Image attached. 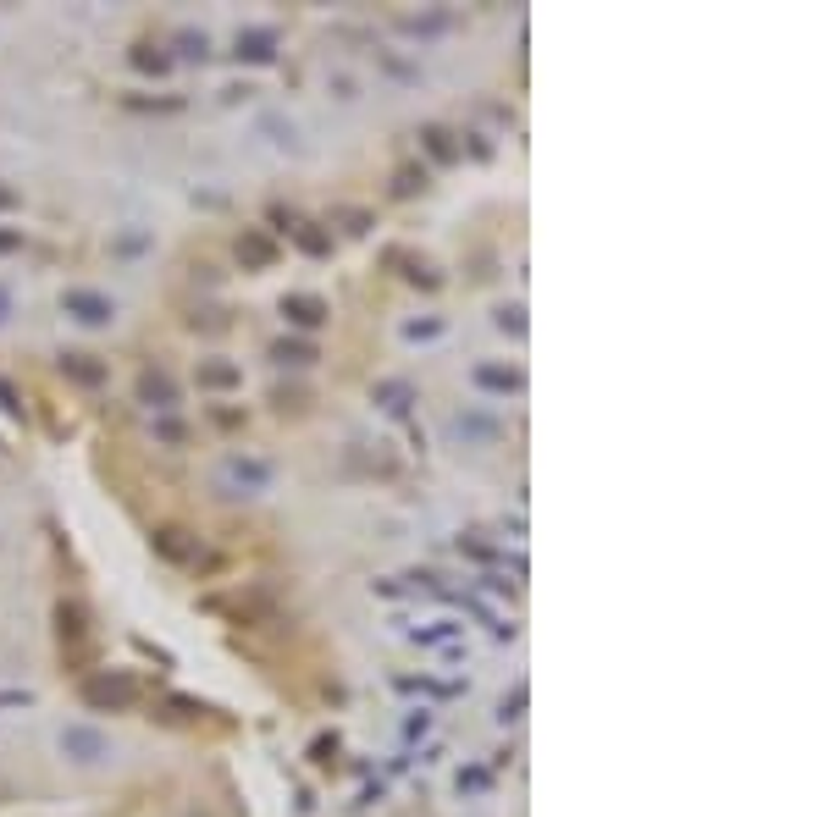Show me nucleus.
Masks as SVG:
<instances>
[{"instance_id": "1", "label": "nucleus", "mask_w": 829, "mask_h": 817, "mask_svg": "<svg viewBox=\"0 0 829 817\" xmlns=\"http://www.w3.org/2000/svg\"><path fill=\"white\" fill-rule=\"evenodd\" d=\"M266 487H271V464H266V458L233 453L227 464H221V492H227V497H255V492H266Z\"/></svg>"}, {"instance_id": "2", "label": "nucleus", "mask_w": 829, "mask_h": 817, "mask_svg": "<svg viewBox=\"0 0 829 817\" xmlns=\"http://www.w3.org/2000/svg\"><path fill=\"white\" fill-rule=\"evenodd\" d=\"M84 702L89 707H133L139 685L128 674H94V679H84Z\"/></svg>"}, {"instance_id": "3", "label": "nucleus", "mask_w": 829, "mask_h": 817, "mask_svg": "<svg viewBox=\"0 0 829 817\" xmlns=\"http://www.w3.org/2000/svg\"><path fill=\"white\" fill-rule=\"evenodd\" d=\"M61 310H67L72 321H84V326H106V321L116 315V304H111L106 293H94V288H67V293H61Z\"/></svg>"}, {"instance_id": "4", "label": "nucleus", "mask_w": 829, "mask_h": 817, "mask_svg": "<svg viewBox=\"0 0 829 817\" xmlns=\"http://www.w3.org/2000/svg\"><path fill=\"white\" fill-rule=\"evenodd\" d=\"M61 751L72 762H100V757H111V740L100 729H89V724H67L61 729Z\"/></svg>"}, {"instance_id": "5", "label": "nucleus", "mask_w": 829, "mask_h": 817, "mask_svg": "<svg viewBox=\"0 0 829 817\" xmlns=\"http://www.w3.org/2000/svg\"><path fill=\"white\" fill-rule=\"evenodd\" d=\"M139 403L171 415V408H178V381H171L166 370H144V376H139Z\"/></svg>"}, {"instance_id": "6", "label": "nucleus", "mask_w": 829, "mask_h": 817, "mask_svg": "<svg viewBox=\"0 0 829 817\" xmlns=\"http://www.w3.org/2000/svg\"><path fill=\"white\" fill-rule=\"evenodd\" d=\"M155 552L166 558V564H194L199 542H188V530H178V525H161L155 530Z\"/></svg>"}, {"instance_id": "7", "label": "nucleus", "mask_w": 829, "mask_h": 817, "mask_svg": "<svg viewBox=\"0 0 829 817\" xmlns=\"http://www.w3.org/2000/svg\"><path fill=\"white\" fill-rule=\"evenodd\" d=\"M283 315H288L293 326H305V331H315V326L326 321V304H321L315 293H288V298H283Z\"/></svg>"}, {"instance_id": "8", "label": "nucleus", "mask_w": 829, "mask_h": 817, "mask_svg": "<svg viewBox=\"0 0 829 817\" xmlns=\"http://www.w3.org/2000/svg\"><path fill=\"white\" fill-rule=\"evenodd\" d=\"M56 624H61V641L67 646H84L89 641V607L84 602H56Z\"/></svg>"}, {"instance_id": "9", "label": "nucleus", "mask_w": 829, "mask_h": 817, "mask_svg": "<svg viewBox=\"0 0 829 817\" xmlns=\"http://www.w3.org/2000/svg\"><path fill=\"white\" fill-rule=\"evenodd\" d=\"M470 381H475L482 393H504V398L525 387V381H520V370H509V365H475V370H470Z\"/></svg>"}, {"instance_id": "10", "label": "nucleus", "mask_w": 829, "mask_h": 817, "mask_svg": "<svg viewBox=\"0 0 829 817\" xmlns=\"http://www.w3.org/2000/svg\"><path fill=\"white\" fill-rule=\"evenodd\" d=\"M238 61H255V67L276 61V34H271V28H249V34H238Z\"/></svg>"}, {"instance_id": "11", "label": "nucleus", "mask_w": 829, "mask_h": 817, "mask_svg": "<svg viewBox=\"0 0 829 817\" xmlns=\"http://www.w3.org/2000/svg\"><path fill=\"white\" fill-rule=\"evenodd\" d=\"M61 376L78 381V387H100V381H106V365H100L94 353H61Z\"/></svg>"}, {"instance_id": "12", "label": "nucleus", "mask_w": 829, "mask_h": 817, "mask_svg": "<svg viewBox=\"0 0 829 817\" xmlns=\"http://www.w3.org/2000/svg\"><path fill=\"white\" fill-rule=\"evenodd\" d=\"M243 370L238 365H199V387H238Z\"/></svg>"}, {"instance_id": "13", "label": "nucleus", "mask_w": 829, "mask_h": 817, "mask_svg": "<svg viewBox=\"0 0 829 817\" xmlns=\"http://www.w3.org/2000/svg\"><path fill=\"white\" fill-rule=\"evenodd\" d=\"M271 360H276V365H310V360H315V348H310V343H276V348H271Z\"/></svg>"}, {"instance_id": "14", "label": "nucleus", "mask_w": 829, "mask_h": 817, "mask_svg": "<svg viewBox=\"0 0 829 817\" xmlns=\"http://www.w3.org/2000/svg\"><path fill=\"white\" fill-rule=\"evenodd\" d=\"M238 254H243V260H255V266H271V254H276V249H271L260 233H249V238L238 243Z\"/></svg>"}, {"instance_id": "15", "label": "nucleus", "mask_w": 829, "mask_h": 817, "mask_svg": "<svg viewBox=\"0 0 829 817\" xmlns=\"http://www.w3.org/2000/svg\"><path fill=\"white\" fill-rule=\"evenodd\" d=\"M376 398H382L393 415H404V408H410V387H398V381H382V387H376Z\"/></svg>"}, {"instance_id": "16", "label": "nucleus", "mask_w": 829, "mask_h": 817, "mask_svg": "<svg viewBox=\"0 0 829 817\" xmlns=\"http://www.w3.org/2000/svg\"><path fill=\"white\" fill-rule=\"evenodd\" d=\"M420 139H426V149H432V155H437V161H454V155H459V149H454V144H448V133H442V127H426V133H420Z\"/></svg>"}, {"instance_id": "17", "label": "nucleus", "mask_w": 829, "mask_h": 817, "mask_svg": "<svg viewBox=\"0 0 829 817\" xmlns=\"http://www.w3.org/2000/svg\"><path fill=\"white\" fill-rule=\"evenodd\" d=\"M454 431H459V437H498V425H492V420H482V415H470V420L459 415V420H454Z\"/></svg>"}, {"instance_id": "18", "label": "nucleus", "mask_w": 829, "mask_h": 817, "mask_svg": "<svg viewBox=\"0 0 829 817\" xmlns=\"http://www.w3.org/2000/svg\"><path fill=\"white\" fill-rule=\"evenodd\" d=\"M288 233L299 238V249H310V254H326V249H332V243H326L321 233H310V226H305V221H293V226H288Z\"/></svg>"}, {"instance_id": "19", "label": "nucleus", "mask_w": 829, "mask_h": 817, "mask_svg": "<svg viewBox=\"0 0 829 817\" xmlns=\"http://www.w3.org/2000/svg\"><path fill=\"white\" fill-rule=\"evenodd\" d=\"M398 691H426V696H454V685H437V679H398Z\"/></svg>"}, {"instance_id": "20", "label": "nucleus", "mask_w": 829, "mask_h": 817, "mask_svg": "<svg viewBox=\"0 0 829 817\" xmlns=\"http://www.w3.org/2000/svg\"><path fill=\"white\" fill-rule=\"evenodd\" d=\"M155 437H161L166 448H178V442H183V425L171 420V415H161V420H155Z\"/></svg>"}, {"instance_id": "21", "label": "nucleus", "mask_w": 829, "mask_h": 817, "mask_svg": "<svg viewBox=\"0 0 829 817\" xmlns=\"http://www.w3.org/2000/svg\"><path fill=\"white\" fill-rule=\"evenodd\" d=\"M437 331H442V321H410V326H404V337L420 343V337H437Z\"/></svg>"}, {"instance_id": "22", "label": "nucleus", "mask_w": 829, "mask_h": 817, "mask_svg": "<svg viewBox=\"0 0 829 817\" xmlns=\"http://www.w3.org/2000/svg\"><path fill=\"white\" fill-rule=\"evenodd\" d=\"M415 188H426V171H398V194H415Z\"/></svg>"}, {"instance_id": "23", "label": "nucleus", "mask_w": 829, "mask_h": 817, "mask_svg": "<svg viewBox=\"0 0 829 817\" xmlns=\"http://www.w3.org/2000/svg\"><path fill=\"white\" fill-rule=\"evenodd\" d=\"M133 61H139L144 72H166V56H149V50H139V56H133Z\"/></svg>"}, {"instance_id": "24", "label": "nucleus", "mask_w": 829, "mask_h": 817, "mask_svg": "<svg viewBox=\"0 0 829 817\" xmlns=\"http://www.w3.org/2000/svg\"><path fill=\"white\" fill-rule=\"evenodd\" d=\"M28 702H34L28 691H0V707H28Z\"/></svg>"}, {"instance_id": "25", "label": "nucleus", "mask_w": 829, "mask_h": 817, "mask_svg": "<svg viewBox=\"0 0 829 817\" xmlns=\"http://www.w3.org/2000/svg\"><path fill=\"white\" fill-rule=\"evenodd\" d=\"M520 707H525V691H514V702H504V712H498V718H504V724L520 718Z\"/></svg>"}, {"instance_id": "26", "label": "nucleus", "mask_w": 829, "mask_h": 817, "mask_svg": "<svg viewBox=\"0 0 829 817\" xmlns=\"http://www.w3.org/2000/svg\"><path fill=\"white\" fill-rule=\"evenodd\" d=\"M498 326H504V331H525V321H520V310H504V315H498Z\"/></svg>"}, {"instance_id": "27", "label": "nucleus", "mask_w": 829, "mask_h": 817, "mask_svg": "<svg viewBox=\"0 0 829 817\" xmlns=\"http://www.w3.org/2000/svg\"><path fill=\"white\" fill-rule=\"evenodd\" d=\"M0 403H6V408H12V415H22V403H17V393L6 387V381H0Z\"/></svg>"}, {"instance_id": "28", "label": "nucleus", "mask_w": 829, "mask_h": 817, "mask_svg": "<svg viewBox=\"0 0 829 817\" xmlns=\"http://www.w3.org/2000/svg\"><path fill=\"white\" fill-rule=\"evenodd\" d=\"M12 249H22V233H0V254H12Z\"/></svg>"}, {"instance_id": "29", "label": "nucleus", "mask_w": 829, "mask_h": 817, "mask_svg": "<svg viewBox=\"0 0 829 817\" xmlns=\"http://www.w3.org/2000/svg\"><path fill=\"white\" fill-rule=\"evenodd\" d=\"M0 210H17V188H0Z\"/></svg>"}, {"instance_id": "30", "label": "nucleus", "mask_w": 829, "mask_h": 817, "mask_svg": "<svg viewBox=\"0 0 829 817\" xmlns=\"http://www.w3.org/2000/svg\"><path fill=\"white\" fill-rule=\"evenodd\" d=\"M6 315H12V298H6V288H0V321H6Z\"/></svg>"}]
</instances>
